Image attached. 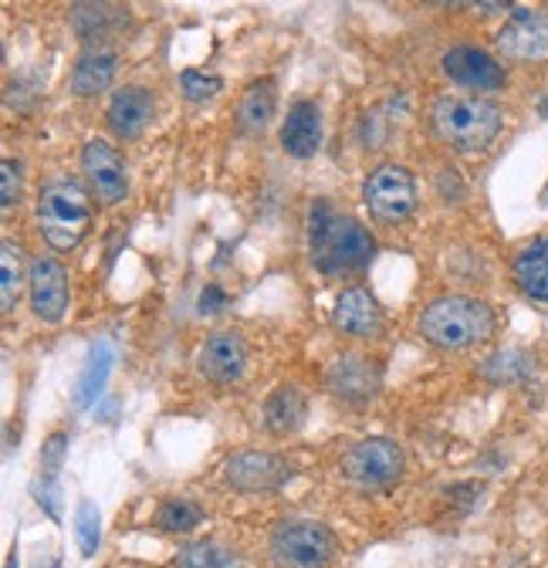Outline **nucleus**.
I'll list each match as a JSON object with an SVG mask.
<instances>
[{
    "label": "nucleus",
    "instance_id": "nucleus-35",
    "mask_svg": "<svg viewBox=\"0 0 548 568\" xmlns=\"http://www.w3.org/2000/svg\"><path fill=\"white\" fill-rule=\"evenodd\" d=\"M51 568H61V565H51Z\"/></svg>",
    "mask_w": 548,
    "mask_h": 568
},
{
    "label": "nucleus",
    "instance_id": "nucleus-22",
    "mask_svg": "<svg viewBox=\"0 0 548 568\" xmlns=\"http://www.w3.org/2000/svg\"><path fill=\"white\" fill-rule=\"evenodd\" d=\"M68 18H72V28L85 44H99L129 21V11L115 4H75Z\"/></svg>",
    "mask_w": 548,
    "mask_h": 568
},
{
    "label": "nucleus",
    "instance_id": "nucleus-21",
    "mask_svg": "<svg viewBox=\"0 0 548 568\" xmlns=\"http://www.w3.org/2000/svg\"><path fill=\"white\" fill-rule=\"evenodd\" d=\"M515 281L531 302L548 305V237H538V241H531L528 247L518 251Z\"/></svg>",
    "mask_w": 548,
    "mask_h": 568
},
{
    "label": "nucleus",
    "instance_id": "nucleus-23",
    "mask_svg": "<svg viewBox=\"0 0 548 568\" xmlns=\"http://www.w3.org/2000/svg\"><path fill=\"white\" fill-rule=\"evenodd\" d=\"M109 373H112V342L99 338V342L89 348L85 366H82V376H79V383H75V406H79V409H89V406L102 396V389H105V383H109Z\"/></svg>",
    "mask_w": 548,
    "mask_h": 568
},
{
    "label": "nucleus",
    "instance_id": "nucleus-27",
    "mask_svg": "<svg viewBox=\"0 0 548 568\" xmlns=\"http://www.w3.org/2000/svg\"><path fill=\"white\" fill-rule=\"evenodd\" d=\"M203 521V508L190 497H166L156 511V528L166 535H186Z\"/></svg>",
    "mask_w": 548,
    "mask_h": 568
},
{
    "label": "nucleus",
    "instance_id": "nucleus-8",
    "mask_svg": "<svg viewBox=\"0 0 548 568\" xmlns=\"http://www.w3.org/2000/svg\"><path fill=\"white\" fill-rule=\"evenodd\" d=\"M221 474H224L227 487H234L241 494H271V490H282L295 477V467L282 454L241 450L224 460Z\"/></svg>",
    "mask_w": 548,
    "mask_h": 568
},
{
    "label": "nucleus",
    "instance_id": "nucleus-26",
    "mask_svg": "<svg viewBox=\"0 0 548 568\" xmlns=\"http://www.w3.org/2000/svg\"><path fill=\"white\" fill-rule=\"evenodd\" d=\"M24 284V254L14 241H4V247H0V308H4V315L14 312Z\"/></svg>",
    "mask_w": 548,
    "mask_h": 568
},
{
    "label": "nucleus",
    "instance_id": "nucleus-3",
    "mask_svg": "<svg viewBox=\"0 0 548 568\" xmlns=\"http://www.w3.org/2000/svg\"><path fill=\"white\" fill-rule=\"evenodd\" d=\"M430 125L444 146L460 156L485 153L498 139L505 115L485 95H440L430 109Z\"/></svg>",
    "mask_w": 548,
    "mask_h": 568
},
{
    "label": "nucleus",
    "instance_id": "nucleus-16",
    "mask_svg": "<svg viewBox=\"0 0 548 568\" xmlns=\"http://www.w3.org/2000/svg\"><path fill=\"white\" fill-rule=\"evenodd\" d=\"M332 325L353 338H376L383 332V308L366 288H346L332 305Z\"/></svg>",
    "mask_w": 548,
    "mask_h": 568
},
{
    "label": "nucleus",
    "instance_id": "nucleus-19",
    "mask_svg": "<svg viewBox=\"0 0 548 568\" xmlns=\"http://www.w3.org/2000/svg\"><path fill=\"white\" fill-rule=\"evenodd\" d=\"M115 71H119L115 51H109V48H89L75 61L72 79H68V89H72L79 99H92V95H99V92H105L112 85Z\"/></svg>",
    "mask_w": 548,
    "mask_h": 568
},
{
    "label": "nucleus",
    "instance_id": "nucleus-28",
    "mask_svg": "<svg viewBox=\"0 0 548 568\" xmlns=\"http://www.w3.org/2000/svg\"><path fill=\"white\" fill-rule=\"evenodd\" d=\"M75 541H79V555L82 558H95L99 545H102V511L82 497L75 508Z\"/></svg>",
    "mask_w": 548,
    "mask_h": 568
},
{
    "label": "nucleus",
    "instance_id": "nucleus-17",
    "mask_svg": "<svg viewBox=\"0 0 548 568\" xmlns=\"http://www.w3.org/2000/svg\"><path fill=\"white\" fill-rule=\"evenodd\" d=\"M282 146L295 160H312L322 146V109L315 102H295L282 122Z\"/></svg>",
    "mask_w": 548,
    "mask_h": 568
},
{
    "label": "nucleus",
    "instance_id": "nucleus-10",
    "mask_svg": "<svg viewBox=\"0 0 548 568\" xmlns=\"http://www.w3.org/2000/svg\"><path fill=\"white\" fill-rule=\"evenodd\" d=\"M82 173L85 183L92 190V196L102 206H115L125 200L129 193V176H125V163L119 156V150L105 139H89L82 150Z\"/></svg>",
    "mask_w": 548,
    "mask_h": 568
},
{
    "label": "nucleus",
    "instance_id": "nucleus-9",
    "mask_svg": "<svg viewBox=\"0 0 548 568\" xmlns=\"http://www.w3.org/2000/svg\"><path fill=\"white\" fill-rule=\"evenodd\" d=\"M325 389L346 406H366L379 396L383 389V369L376 359L359 352H346L328 366L325 373Z\"/></svg>",
    "mask_w": 548,
    "mask_h": 568
},
{
    "label": "nucleus",
    "instance_id": "nucleus-14",
    "mask_svg": "<svg viewBox=\"0 0 548 568\" xmlns=\"http://www.w3.org/2000/svg\"><path fill=\"white\" fill-rule=\"evenodd\" d=\"M28 295H31V312L48 322L58 325L68 312V271L61 267V261L54 257H34L28 267Z\"/></svg>",
    "mask_w": 548,
    "mask_h": 568
},
{
    "label": "nucleus",
    "instance_id": "nucleus-1",
    "mask_svg": "<svg viewBox=\"0 0 548 568\" xmlns=\"http://www.w3.org/2000/svg\"><path fill=\"white\" fill-rule=\"evenodd\" d=\"M308 254L322 274H353L376 257L373 234L349 213H338L328 200H315L308 210Z\"/></svg>",
    "mask_w": 548,
    "mask_h": 568
},
{
    "label": "nucleus",
    "instance_id": "nucleus-32",
    "mask_svg": "<svg viewBox=\"0 0 548 568\" xmlns=\"http://www.w3.org/2000/svg\"><path fill=\"white\" fill-rule=\"evenodd\" d=\"M227 305V295L217 288V284H207V288H203V295H200V315H217L221 308Z\"/></svg>",
    "mask_w": 548,
    "mask_h": 568
},
{
    "label": "nucleus",
    "instance_id": "nucleus-30",
    "mask_svg": "<svg viewBox=\"0 0 548 568\" xmlns=\"http://www.w3.org/2000/svg\"><path fill=\"white\" fill-rule=\"evenodd\" d=\"M64 454H68V434H51L41 447V477L48 480H58V470L64 464Z\"/></svg>",
    "mask_w": 548,
    "mask_h": 568
},
{
    "label": "nucleus",
    "instance_id": "nucleus-5",
    "mask_svg": "<svg viewBox=\"0 0 548 568\" xmlns=\"http://www.w3.org/2000/svg\"><path fill=\"white\" fill-rule=\"evenodd\" d=\"M267 551L274 568H332L338 555V538L322 521L288 518L274 525Z\"/></svg>",
    "mask_w": 548,
    "mask_h": 568
},
{
    "label": "nucleus",
    "instance_id": "nucleus-7",
    "mask_svg": "<svg viewBox=\"0 0 548 568\" xmlns=\"http://www.w3.org/2000/svg\"><path fill=\"white\" fill-rule=\"evenodd\" d=\"M406 470V454L396 440L389 437H366L349 447V454L342 457V477L356 487L379 490L389 487L403 477Z\"/></svg>",
    "mask_w": 548,
    "mask_h": 568
},
{
    "label": "nucleus",
    "instance_id": "nucleus-20",
    "mask_svg": "<svg viewBox=\"0 0 548 568\" xmlns=\"http://www.w3.org/2000/svg\"><path fill=\"white\" fill-rule=\"evenodd\" d=\"M274 112H278V85L271 79H254L237 102V129L244 135H264Z\"/></svg>",
    "mask_w": 548,
    "mask_h": 568
},
{
    "label": "nucleus",
    "instance_id": "nucleus-13",
    "mask_svg": "<svg viewBox=\"0 0 548 568\" xmlns=\"http://www.w3.org/2000/svg\"><path fill=\"white\" fill-rule=\"evenodd\" d=\"M440 68H444V75L450 82L477 89V92H498L508 82V71H505V64L495 54H488L481 48H467V44L450 48L440 58Z\"/></svg>",
    "mask_w": 548,
    "mask_h": 568
},
{
    "label": "nucleus",
    "instance_id": "nucleus-6",
    "mask_svg": "<svg viewBox=\"0 0 548 568\" xmlns=\"http://www.w3.org/2000/svg\"><path fill=\"white\" fill-rule=\"evenodd\" d=\"M363 203L376 224H403L417 210V180L406 166L383 163L363 183Z\"/></svg>",
    "mask_w": 548,
    "mask_h": 568
},
{
    "label": "nucleus",
    "instance_id": "nucleus-2",
    "mask_svg": "<svg viewBox=\"0 0 548 568\" xmlns=\"http://www.w3.org/2000/svg\"><path fill=\"white\" fill-rule=\"evenodd\" d=\"M417 332L434 348L464 352V348H474V345H485L495 335V312L481 298L440 295L420 312Z\"/></svg>",
    "mask_w": 548,
    "mask_h": 568
},
{
    "label": "nucleus",
    "instance_id": "nucleus-25",
    "mask_svg": "<svg viewBox=\"0 0 548 568\" xmlns=\"http://www.w3.org/2000/svg\"><path fill=\"white\" fill-rule=\"evenodd\" d=\"M173 568H247V565L231 545L203 538V541L183 545L173 558Z\"/></svg>",
    "mask_w": 548,
    "mask_h": 568
},
{
    "label": "nucleus",
    "instance_id": "nucleus-11",
    "mask_svg": "<svg viewBox=\"0 0 548 568\" xmlns=\"http://www.w3.org/2000/svg\"><path fill=\"white\" fill-rule=\"evenodd\" d=\"M498 51L508 61H521V64L545 61L548 58V11L541 8L515 11L498 31Z\"/></svg>",
    "mask_w": 548,
    "mask_h": 568
},
{
    "label": "nucleus",
    "instance_id": "nucleus-4",
    "mask_svg": "<svg viewBox=\"0 0 548 568\" xmlns=\"http://www.w3.org/2000/svg\"><path fill=\"white\" fill-rule=\"evenodd\" d=\"M38 227L48 247L75 251L92 231V203L82 183L51 180L38 193Z\"/></svg>",
    "mask_w": 548,
    "mask_h": 568
},
{
    "label": "nucleus",
    "instance_id": "nucleus-29",
    "mask_svg": "<svg viewBox=\"0 0 548 568\" xmlns=\"http://www.w3.org/2000/svg\"><path fill=\"white\" fill-rule=\"evenodd\" d=\"M180 89L186 95V102H211L214 95H221L224 89V79L214 75V71H200V68H186L180 75Z\"/></svg>",
    "mask_w": 548,
    "mask_h": 568
},
{
    "label": "nucleus",
    "instance_id": "nucleus-31",
    "mask_svg": "<svg viewBox=\"0 0 548 568\" xmlns=\"http://www.w3.org/2000/svg\"><path fill=\"white\" fill-rule=\"evenodd\" d=\"M21 163L18 160H4L0 163V200H4V210H11L18 200H21V186H24V176H21Z\"/></svg>",
    "mask_w": 548,
    "mask_h": 568
},
{
    "label": "nucleus",
    "instance_id": "nucleus-24",
    "mask_svg": "<svg viewBox=\"0 0 548 568\" xmlns=\"http://www.w3.org/2000/svg\"><path fill=\"white\" fill-rule=\"evenodd\" d=\"M481 379L491 386H518L535 373V355L525 348H501L481 363Z\"/></svg>",
    "mask_w": 548,
    "mask_h": 568
},
{
    "label": "nucleus",
    "instance_id": "nucleus-34",
    "mask_svg": "<svg viewBox=\"0 0 548 568\" xmlns=\"http://www.w3.org/2000/svg\"><path fill=\"white\" fill-rule=\"evenodd\" d=\"M541 115H548V99L541 102Z\"/></svg>",
    "mask_w": 548,
    "mask_h": 568
},
{
    "label": "nucleus",
    "instance_id": "nucleus-18",
    "mask_svg": "<svg viewBox=\"0 0 548 568\" xmlns=\"http://www.w3.org/2000/svg\"><path fill=\"white\" fill-rule=\"evenodd\" d=\"M308 416V399L298 386L285 383L264 399V426L271 437H292L305 426Z\"/></svg>",
    "mask_w": 548,
    "mask_h": 568
},
{
    "label": "nucleus",
    "instance_id": "nucleus-15",
    "mask_svg": "<svg viewBox=\"0 0 548 568\" xmlns=\"http://www.w3.org/2000/svg\"><path fill=\"white\" fill-rule=\"evenodd\" d=\"M156 115V99L150 89L143 85H125V89H115L112 99H109V109H105V122L109 129L119 135V139H140L146 132V125L153 122Z\"/></svg>",
    "mask_w": 548,
    "mask_h": 568
},
{
    "label": "nucleus",
    "instance_id": "nucleus-33",
    "mask_svg": "<svg viewBox=\"0 0 548 568\" xmlns=\"http://www.w3.org/2000/svg\"><path fill=\"white\" fill-rule=\"evenodd\" d=\"M4 568H18V548H11V555L4 558Z\"/></svg>",
    "mask_w": 548,
    "mask_h": 568
},
{
    "label": "nucleus",
    "instance_id": "nucleus-12",
    "mask_svg": "<svg viewBox=\"0 0 548 568\" xmlns=\"http://www.w3.org/2000/svg\"><path fill=\"white\" fill-rule=\"evenodd\" d=\"M196 369L203 379L217 383V386L237 383L247 369V342L241 338V332H234V328L211 332L196 352Z\"/></svg>",
    "mask_w": 548,
    "mask_h": 568
}]
</instances>
